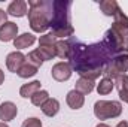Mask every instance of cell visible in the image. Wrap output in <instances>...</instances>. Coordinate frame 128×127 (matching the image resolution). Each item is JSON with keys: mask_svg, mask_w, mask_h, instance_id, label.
<instances>
[{"mask_svg": "<svg viewBox=\"0 0 128 127\" xmlns=\"http://www.w3.org/2000/svg\"><path fill=\"white\" fill-rule=\"evenodd\" d=\"M55 43H57V37L52 34V32L40 36L39 39V46H55Z\"/></svg>", "mask_w": 128, "mask_h": 127, "instance_id": "cell-24", "label": "cell"}, {"mask_svg": "<svg viewBox=\"0 0 128 127\" xmlns=\"http://www.w3.org/2000/svg\"><path fill=\"white\" fill-rule=\"evenodd\" d=\"M18 114V108L15 103L12 102H3L0 105V120L2 123H8V121H12Z\"/></svg>", "mask_w": 128, "mask_h": 127, "instance_id": "cell-11", "label": "cell"}, {"mask_svg": "<svg viewBox=\"0 0 128 127\" xmlns=\"http://www.w3.org/2000/svg\"><path fill=\"white\" fill-rule=\"evenodd\" d=\"M113 87H115V84H113L112 79H109V78H103V79L100 81V84L97 85V91H98V94L106 96V94H109V93H112Z\"/></svg>", "mask_w": 128, "mask_h": 127, "instance_id": "cell-21", "label": "cell"}, {"mask_svg": "<svg viewBox=\"0 0 128 127\" xmlns=\"http://www.w3.org/2000/svg\"><path fill=\"white\" fill-rule=\"evenodd\" d=\"M100 9L106 17H115L121 8L116 0H103V2H100Z\"/></svg>", "mask_w": 128, "mask_h": 127, "instance_id": "cell-16", "label": "cell"}, {"mask_svg": "<svg viewBox=\"0 0 128 127\" xmlns=\"http://www.w3.org/2000/svg\"><path fill=\"white\" fill-rule=\"evenodd\" d=\"M122 112L121 102L116 100H97L94 105V115L98 120H109L116 118Z\"/></svg>", "mask_w": 128, "mask_h": 127, "instance_id": "cell-5", "label": "cell"}, {"mask_svg": "<svg viewBox=\"0 0 128 127\" xmlns=\"http://www.w3.org/2000/svg\"><path fill=\"white\" fill-rule=\"evenodd\" d=\"M21 127H42V120H39L37 117H30L22 123Z\"/></svg>", "mask_w": 128, "mask_h": 127, "instance_id": "cell-27", "label": "cell"}, {"mask_svg": "<svg viewBox=\"0 0 128 127\" xmlns=\"http://www.w3.org/2000/svg\"><path fill=\"white\" fill-rule=\"evenodd\" d=\"M34 42H36V36L34 34H32V33H22V34L16 36V39L14 40V46L18 48V49H24V48L32 46Z\"/></svg>", "mask_w": 128, "mask_h": 127, "instance_id": "cell-15", "label": "cell"}, {"mask_svg": "<svg viewBox=\"0 0 128 127\" xmlns=\"http://www.w3.org/2000/svg\"><path fill=\"white\" fill-rule=\"evenodd\" d=\"M55 52H57V57H60L63 60H68V55H70V40H57Z\"/></svg>", "mask_w": 128, "mask_h": 127, "instance_id": "cell-19", "label": "cell"}, {"mask_svg": "<svg viewBox=\"0 0 128 127\" xmlns=\"http://www.w3.org/2000/svg\"><path fill=\"white\" fill-rule=\"evenodd\" d=\"M37 51H39V54L42 55L43 61H46V60H52V58L57 55V52H55V46H39Z\"/></svg>", "mask_w": 128, "mask_h": 127, "instance_id": "cell-23", "label": "cell"}, {"mask_svg": "<svg viewBox=\"0 0 128 127\" xmlns=\"http://www.w3.org/2000/svg\"><path fill=\"white\" fill-rule=\"evenodd\" d=\"M26 61H27V57L21 51H14V52L8 54V57H6V67L10 72L16 73L22 67V64L26 63Z\"/></svg>", "mask_w": 128, "mask_h": 127, "instance_id": "cell-8", "label": "cell"}, {"mask_svg": "<svg viewBox=\"0 0 128 127\" xmlns=\"http://www.w3.org/2000/svg\"><path fill=\"white\" fill-rule=\"evenodd\" d=\"M70 0H54L52 2V18H51V29L52 34L58 37L72 36L74 29L70 24Z\"/></svg>", "mask_w": 128, "mask_h": 127, "instance_id": "cell-2", "label": "cell"}, {"mask_svg": "<svg viewBox=\"0 0 128 127\" xmlns=\"http://www.w3.org/2000/svg\"><path fill=\"white\" fill-rule=\"evenodd\" d=\"M3 81H4V73H3V70L0 69V85L3 84Z\"/></svg>", "mask_w": 128, "mask_h": 127, "instance_id": "cell-31", "label": "cell"}, {"mask_svg": "<svg viewBox=\"0 0 128 127\" xmlns=\"http://www.w3.org/2000/svg\"><path fill=\"white\" fill-rule=\"evenodd\" d=\"M27 61L30 64H33V66H36V67H40V66L43 64V58H42V55L39 54V51L34 49V51H30V52H28Z\"/></svg>", "mask_w": 128, "mask_h": 127, "instance_id": "cell-25", "label": "cell"}, {"mask_svg": "<svg viewBox=\"0 0 128 127\" xmlns=\"http://www.w3.org/2000/svg\"><path fill=\"white\" fill-rule=\"evenodd\" d=\"M72 73H73V69H72L70 63H67V61H60V63L54 64V67L51 70L52 78L58 82H64V81L70 79Z\"/></svg>", "mask_w": 128, "mask_h": 127, "instance_id": "cell-7", "label": "cell"}, {"mask_svg": "<svg viewBox=\"0 0 128 127\" xmlns=\"http://www.w3.org/2000/svg\"><path fill=\"white\" fill-rule=\"evenodd\" d=\"M37 70H39V67H36V66L30 64L28 61H26V63L22 64V67L16 72V75H18L20 78L27 79V78H32V76H34V75L37 73Z\"/></svg>", "mask_w": 128, "mask_h": 127, "instance_id": "cell-20", "label": "cell"}, {"mask_svg": "<svg viewBox=\"0 0 128 127\" xmlns=\"http://www.w3.org/2000/svg\"><path fill=\"white\" fill-rule=\"evenodd\" d=\"M115 87L118 88V91H127L128 90V75H121L116 79H113Z\"/></svg>", "mask_w": 128, "mask_h": 127, "instance_id": "cell-26", "label": "cell"}, {"mask_svg": "<svg viewBox=\"0 0 128 127\" xmlns=\"http://www.w3.org/2000/svg\"><path fill=\"white\" fill-rule=\"evenodd\" d=\"M119 99L124 100L125 103H128V90L127 91H119Z\"/></svg>", "mask_w": 128, "mask_h": 127, "instance_id": "cell-29", "label": "cell"}, {"mask_svg": "<svg viewBox=\"0 0 128 127\" xmlns=\"http://www.w3.org/2000/svg\"><path fill=\"white\" fill-rule=\"evenodd\" d=\"M94 87H96V84H94V81H91V79H86V78H79L78 81H76V85H74V90L76 91H79L80 94H90L92 90H94Z\"/></svg>", "mask_w": 128, "mask_h": 127, "instance_id": "cell-17", "label": "cell"}, {"mask_svg": "<svg viewBox=\"0 0 128 127\" xmlns=\"http://www.w3.org/2000/svg\"><path fill=\"white\" fill-rule=\"evenodd\" d=\"M96 127H110V126H107V124H104V123H100V124H97Z\"/></svg>", "mask_w": 128, "mask_h": 127, "instance_id": "cell-32", "label": "cell"}, {"mask_svg": "<svg viewBox=\"0 0 128 127\" xmlns=\"http://www.w3.org/2000/svg\"><path fill=\"white\" fill-rule=\"evenodd\" d=\"M103 43L106 45V48L109 49V52L113 57L115 55H121V54H128V37L118 34L112 29H109L104 33Z\"/></svg>", "mask_w": 128, "mask_h": 127, "instance_id": "cell-4", "label": "cell"}, {"mask_svg": "<svg viewBox=\"0 0 128 127\" xmlns=\"http://www.w3.org/2000/svg\"><path fill=\"white\" fill-rule=\"evenodd\" d=\"M0 127H9L6 123H0Z\"/></svg>", "mask_w": 128, "mask_h": 127, "instance_id": "cell-33", "label": "cell"}, {"mask_svg": "<svg viewBox=\"0 0 128 127\" xmlns=\"http://www.w3.org/2000/svg\"><path fill=\"white\" fill-rule=\"evenodd\" d=\"M113 18L115 20L112 24V30L116 32L118 34H121V36L128 37V17L122 12V9H119Z\"/></svg>", "mask_w": 128, "mask_h": 127, "instance_id": "cell-9", "label": "cell"}, {"mask_svg": "<svg viewBox=\"0 0 128 127\" xmlns=\"http://www.w3.org/2000/svg\"><path fill=\"white\" fill-rule=\"evenodd\" d=\"M127 72H128V54H121V55H115L112 58V61L103 70V75H104V78H109V79L113 81L121 75H127Z\"/></svg>", "mask_w": 128, "mask_h": 127, "instance_id": "cell-6", "label": "cell"}, {"mask_svg": "<svg viewBox=\"0 0 128 127\" xmlns=\"http://www.w3.org/2000/svg\"><path fill=\"white\" fill-rule=\"evenodd\" d=\"M116 127H128V123L127 121H121V123H118Z\"/></svg>", "mask_w": 128, "mask_h": 127, "instance_id": "cell-30", "label": "cell"}, {"mask_svg": "<svg viewBox=\"0 0 128 127\" xmlns=\"http://www.w3.org/2000/svg\"><path fill=\"white\" fill-rule=\"evenodd\" d=\"M40 81H32V82H28V84H24L21 88H20V96L21 97H24V99H28V97H32L36 91H39L40 90Z\"/></svg>", "mask_w": 128, "mask_h": 127, "instance_id": "cell-18", "label": "cell"}, {"mask_svg": "<svg viewBox=\"0 0 128 127\" xmlns=\"http://www.w3.org/2000/svg\"><path fill=\"white\" fill-rule=\"evenodd\" d=\"M66 102H67V105L72 109H80L84 106V103H85V96L80 94L76 90H72V91H68L67 96H66Z\"/></svg>", "mask_w": 128, "mask_h": 127, "instance_id": "cell-13", "label": "cell"}, {"mask_svg": "<svg viewBox=\"0 0 128 127\" xmlns=\"http://www.w3.org/2000/svg\"><path fill=\"white\" fill-rule=\"evenodd\" d=\"M112 58L113 55L109 52L103 40L91 45L74 39L70 40V66L80 75V78L96 81L100 75H103V70L112 61Z\"/></svg>", "mask_w": 128, "mask_h": 127, "instance_id": "cell-1", "label": "cell"}, {"mask_svg": "<svg viewBox=\"0 0 128 127\" xmlns=\"http://www.w3.org/2000/svg\"><path fill=\"white\" fill-rule=\"evenodd\" d=\"M40 109H42V112H43L46 117H55V115L58 114V111H60V102H58L57 99L49 97V99L40 106Z\"/></svg>", "mask_w": 128, "mask_h": 127, "instance_id": "cell-14", "label": "cell"}, {"mask_svg": "<svg viewBox=\"0 0 128 127\" xmlns=\"http://www.w3.org/2000/svg\"><path fill=\"white\" fill-rule=\"evenodd\" d=\"M27 8H28V5L26 0H14L8 6V14L12 17H16V18H21V17H26L28 14Z\"/></svg>", "mask_w": 128, "mask_h": 127, "instance_id": "cell-12", "label": "cell"}, {"mask_svg": "<svg viewBox=\"0 0 128 127\" xmlns=\"http://www.w3.org/2000/svg\"><path fill=\"white\" fill-rule=\"evenodd\" d=\"M4 23H8V12H4L3 9H0V27Z\"/></svg>", "mask_w": 128, "mask_h": 127, "instance_id": "cell-28", "label": "cell"}, {"mask_svg": "<svg viewBox=\"0 0 128 127\" xmlns=\"http://www.w3.org/2000/svg\"><path fill=\"white\" fill-rule=\"evenodd\" d=\"M28 24L33 32L43 33L51 26L52 2L51 0H28Z\"/></svg>", "mask_w": 128, "mask_h": 127, "instance_id": "cell-3", "label": "cell"}, {"mask_svg": "<svg viewBox=\"0 0 128 127\" xmlns=\"http://www.w3.org/2000/svg\"><path fill=\"white\" fill-rule=\"evenodd\" d=\"M30 99H32V103L34 106H42V105L49 99V93H48L46 90H39V91H36Z\"/></svg>", "mask_w": 128, "mask_h": 127, "instance_id": "cell-22", "label": "cell"}, {"mask_svg": "<svg viewBox=\"0 0 128 127\" xmlns=\"http://www.w3.org/2000/svg\"><path fill=\"white\" fill-rule=\"evenodd\" d=\"M18 36V26L12 21L4 23L0 27V42H10L15 40Z\"/></svg>", "mask_w": 128, "mask_h": 127, "instance_id": "cell-10", "label": "cell"}]
</instances>
